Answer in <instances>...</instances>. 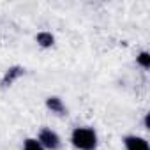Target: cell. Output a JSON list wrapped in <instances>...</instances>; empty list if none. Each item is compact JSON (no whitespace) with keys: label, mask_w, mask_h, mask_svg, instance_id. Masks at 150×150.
<instances>
[{"label":"cell","mask_w":150,"mask_h":150,"mask_svg":"<svg viewBox=\"0 0 150 150\" xmlns=\"http://www.w3.org/2000/svg\"><path fill=\"white\" fill-rule=\"evenodd\" d=\"M71 143L78 150H96L97 148V132L92 127H76L71 132Z\"/></svg>","instance_id":"cell-1"},{"label":"cell","mask_w":150,"mask_h":150,"mask_svg":"<svg viewBox=\"0 0 150 150\" xmlns=\"http://www.w3.org/2000/svg\"><path fill=\"white\" fill-rule=\"evenodd\" d=\"M46 150H58L60 148V136L53 131V129H50V127H42L41 131H39V134H37V138H35Z\"/></svg>","instance_id":"cell-2"},{"label":"cell","mask_w":150,"mask_h":150,"mask_svg":"<svg viewBox=\"0 0 150 150\" xmlns=\"http://www.w3.org/2000/svg\"><path fill=\"white\" fill-rule=\"evenodd\" d=\"M124 146L125 150H150V145L145 138L136 136V134H129L124 138Z\"/></svg>","instance_id":"cell-3"},{"label":"cell","mask_w":150,"mask_h":150,"mask_svg":"<svg viewBox=\"0 0 150 150\" xmlns=\"http://www.w3.org/2000/svg\"><path fill=\"white\" fill-rule=\"evenodd\" d=\"M46 108L51 111V113H57V115H67V108L64 104V101L57 96H51L46 99Z\"/></svg>","instance_id":"cell-4"},{"label":"cell","mask_w":150,"mask_h":150,"mask_svg":"<svg viewBox=\"0 0 150 150\" xmlns=\"http://www.w3.org/2000/svg\"><path fill=\"white\" fill-rule=\"evenodd\" d=\"M35 41H37V44H39L41 48H51V46L55 44V37H53V34H50V32H39V34L35 35Z\"/></svg>","instance_id":"cell-5"},{"label":"cell","mask_w":150,"mask_h":150,"mask_svg":"<svg viewBox=\"0 0 150 150\" xmlns=\"http://www.w3.org/2000/svg\"><path fill=\"white\" fill-rule=\"evenodd\" d=\"M23 150H46L35 138H27L23 141Z\"/></svg>","instance_id":"cell-6"},{"label":"cell","mask_w":150,"mask_h":150,"mask_svg":"<svg viewBox=\"0 0 150 150\" xmlns=\"http://www.w3.org/2000/svg\"><path fill=\"white\" fill-rule=\"evenodd\" d=\"M136 62H138L139 67H143V69H150V53H148V51H141V53L136 57Z\"/></svg>","instance_id":"cell-7"}]
</instances>
